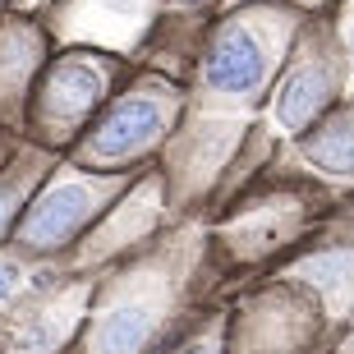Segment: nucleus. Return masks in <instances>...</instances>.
<instances>
[{
	"label": "nucleus",
	"instance_id": "nucleus-1",
	"mask_svg": "<svg viewBox=\"0 0 354 354\" xmlns=\"http://www.w3.org/2000/svg\"><path fill=\"white\" fill-rule=\"evenodd\" d=\"M263 74H267V60H263V46H258L253 32L230 28V32H221V37L212 41L207 83L216 92H225V97H244V92H253L258 83H263Z\"/></svg>",
	"mask_w": 354,
	"mask_h": 354
},
{
	"label": "nucleus",
	"instance_id": "nucleus-2",
	"mask_svg": "<svg viewBox=\"0 0 354 354\" xmlns=\"http://www.w3.org/2000/svg\"><path fill=\"white\" fill-rule=\"evenodd\" d=\"M88 207H92V198H88V189H79V184H65V189L41 194L37 203H32V212L24 216V244H32V249H55V244H65V239L83 225Z\"/></svg>",
	"mask_w": 354,
	"mask_h": 354
},
{
	"label": "nucleus",
	"instance_id": "nucleus-3",
	"mask_svg": "<svg viewBox=\"0 0 354 354\" xmlns=\"http://www.w3.org/2000/svg\"><path fill=\"white\" fill-rule=\"evenodd\" d=\"M161 129H166L161 102H152V97H129V102H120L115 111L102 120V129H97V152H106V157L133 152V147L152 143Z\"/></svg>",
	"mask_w": 354,
	"mask_h": 354
},
{
	"label": "nucleus",
	"instance_id": "nucleus-4",
	"mask_svg": "<svg viewBox=\"0 0 354 354\" xmlns=\"http://www.w3.org/2000/svg\"><path fill=\"white\" fill-rule=\"evenodd\" d=\"M102 88H106L102 74L92 65H83V60H74V65L51 74V83H46V111L60 115V120H83L92 106H97Z\"/></svg>",
	"mask_w": 354,
	"mask_h": 354
},
{
	"label": "nucleus",
	"instance_id": "nucleus-5",
	"mask_svg": "<svg viewBox=\"0 0 354 354\" xmlns=\"http://www.w3.org/2000/svg\"><path fill=\"white\" fill-rule=\"evenodd\" d=\"M327 74L322 69H299V74H290L286 88H281V102H276V111H281V124L286 129H304L308 120L327 106Z\"/></svg>",
	"mask_w": 354,
	"mask_h": 354
},
{
	"label": "nucleus",
	"instance_id": "nucleus-6",
	"mask_svg": "<svg viewBox=\"0 0 354 354\" xmlns=\"http://www.w3.org/2000/svg\"><path fill=\"white\" fill-rule=\"evenodd\" d=\"M152 336V317L143 308H115L97 331V354H138Z\"/></svg>",
	"mask_w": 354,
	"mask_h": 354
},
{
	"label": "nucleus",
	"instance_id": "nucleus-7",
	"mask_svg": "<svg viewBox=\"0 0 354 354\" xmlns=\"http://www.w3.org/2000/svg\"><path fill=\"white\" fill-rule=\"evenodd\" d=\"M308 157L322 166V171H354V115H336L327 120L322 129L308 138Z\"/></svg>",
	"mask_w": 354,
	"mask_h": 354
},
{
	"label": "nucleus",
	"instance_id": "nucleus-8",
	"mask_svg": "<svg viewBox=\"0 0 354 354\" xmlns=\"http://www.w3.org/2000/svg\"><path fill=\"white\" fill-rule=\"evenodd\" d=\"M304 272L313 276V281H322L327 290H341L345 281L354 276V253H327V258H313Z\"/></svg>",
	"mask_w": 354,
	"mask_h": 354
},
{
	"label": "nucleus",
	"instance_id": "nucleus-9",
	"mask_svg": "<svg viewBox=\"0 0 354 354\" xmlns=\"http://www.w3.org/2000/svg\"><path fill=\"white\" fill-rule=\"evenodd\" d=\"M14 286H19V267H14V263H0V299H5Z\"/></svg>",
	"mask_w": 354,
	"mask_h": 354
},
{
	"label": "nucleus",
	"instance_id": "nucleus-10",
	"mask_svg": "<svg viewBox=\"0 0 354 354\" xmlns=\"http://www.w3.org/2000/svg\"><path fill=\"white\" fill-rule=\"evenodd\" d=\"M5 212H10V198H0V225H5Z\"/></svg>",
	"mask_w": 354,
	"mask_h": 354
}]
</instances>
